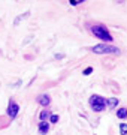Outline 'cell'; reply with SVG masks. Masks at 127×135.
<instances>
[{
	"instance_id": "3",
	"label": "cell",
	"mask_w": 127,
	"mask_h": 135,
	"mask_svg": "<svg viewBox=\"0 0 127 135\" xmlns=\"http://www.w3.org/2000/svg\"><path fill=\"white\" fill-rule=\"evenodd\" d=\"M88 104L91 107V110L96 111V113H100V111L105 110V98L99 96V95H93V96L88 99Z\"/></svg>"
},
{
	"instance_id": "8",
	"label": "cell",
	"mask_w": 127,
	"mask_h": 135,
	"mask_svg": "<svg viewBox=\"0 0 127 135\" xmlns=\"http://www.w3.org/2000/svg\"><path fill=\"white\" fill-rule=\"evenodd\" d=\"M117 117L118 119H127V108H120L117 111Z\"/></svg>"
},
{
	"instance_id": "2",
	"label": "cell",
	"mask_w": 127,
	"mask_h": 135,
	"mask_svg": "<svg viewBox=\"0 0 127 135\" xmlns=\"http://www.w3.org/2000/svg\"><path fill=\"white\" fill-rule=\"evenodd\" d=\"M94 54H118L120 50L114 45H109V44H99V45H94L91 48Z\"/></svg>"
},
{
	"instance_id": "4",
	"label": "cell",
	"mask_w": 127,
	"mask_h": 135,
	"mask_svg": "<svg viewBox=\"0 0 127 135\" xmlns=\"http://www.w3.org/2000/svg\"><path fill=\"white\" fill-rule=\"evenodd\" d=\"M8 116L10 117V120H14L15 117L18 116V111H20V107L15 101H9V105H8Z\"/></svg>"
},
{
	"instance_id": "9",
	"label": "cell",
	"mask_w": 127,
	"mask_h": 135,
	"mask_svg": "<svg viewBox=\"0 0 127 135\" xmlns=\"http://www.w3.org/2000/svg\"><path fill=\"white\" fill-rule=\"evenodd\" d=\"M120 135H127V123L120 125Z\"/></svg>"
},
{
	"instance_id": "13",
	"label": "cell",
	"mask_w": 127,
	"mask_h": 135,
	"mask_svg": "<svg viewBox=\"0 0 127 135\" xmlns=\"http://www.w3.org/2000/svg\"><path fill=\"white\" fill-rule=\"evenodd\" d=\"M69 3H70L72 6H76V5H79V3H82V2H79V0H70Z\"/></svg>"
},
{
	"instance_id": "1",
	"label": "cell",
	"mask_w": 127,
	"mask_h": 135,
	"mask_svg": "<svg viewBox=\"0 0 127 135\" xmlns=\"http://www.w3.org/2000/svg\"><path fill=\"white\" fill-rule=\"evenodd\" d=\"M91 33L96 36L97 39H102L103 42H112V35L108 32V29L105 26H93L91 27Z\"/></svg>"
},
{
	"instance_id": "6",
	"label": "cell",
	"mask_w": 127,
	"mask_h": 135,
	"mask_svg": "<svg viewBox=\"0 0 127 135\" xmlns=\"http://www.w3.org/2000/svg\"><path fill=\"white\" fill-rule=\"evenodd\" d=\"M49 131V125L48 122H40L39 123V134L40 135H46V132Z\"/></svg>"
},
{
	"instance_id": "5",
	"label": "cell",
	"mask_w": 127,
	"mask_h": 135,
	"mask_svg": "<svg viewBox=\"0 0 127 135\" xmlns=\"http://www.w3.org/2000/svg\"><path fill=\"white\" fill-rule=\"evenodd\" d=\"M38 102H39L40 105L48 107V105H49V102H51V98H49L48 95H40V96L38 98Z\"/></svg>"
},
{
	"instance_id": "14",
	"label": "cell",
	"mask_w": 127,
	"mask_h": 135,
	"mask_svg": "<svg viewBox=\"0 0 127 135\" xmlns=\"http://www.w3.org/2000/svg\"><path fill=\"white\" fill-rule=\"evenodd\" d=\"M91 72H93V68H87V69L84 71V75H90Z\"/></svg>"
},
{
	"instance_id": "12",
	"label": "cell",
	"mask_w": 127,
	"mask_h": 135,
	"mask_svg": "<svg viewBox=\"0 0 127 135\" xmlns=\"http://www.w3.org/2000/svg\"><path fill=\"white\" fill-rule=\"evenodd\" d=\"M49 122H51V123H57V122H59V116H57V114H52V116L49 117Z\"/></svg>"
},
{
	"instance_id": "7",
	"label": "cell",
	"mask_w": 127,
	"mask_h": 135,
	"mask_svg": "<svg viewBox=\"0 0 127 135\" xmlns=\"http://www.w3.org/2000/svg\"><path fill=\"white\" fill-rule=\"evenodd\" d=\"M105 105L108 108H115L118 105V99L117 98H109V99H105Z\"/></svg>"
},
{
	"instance_id": "11",
	"label": "cell",
	"mask_w": 127,
	"mask_h": 135,
	"mask_svg": "<svg viewBox=\"0 0 127 135\" xmlns=\"http://www.w3.org/2000/svg\"><path fill=\"white\" fill-rule=\"evenodd\" d=\"M27 15H29V12H25V14L23 15V17H18V18L15 20V23H14V24H15V26H18V24H20V21H21V20H23V18H25Z\"/></svg>"
},
{
	"instance_id": "10",
	"label": "cell",
	"mask_w": 127,
	"mask_h": 135,
	"mask_svg": "<svg viewBox=\"0 0 127 135\" xmlns=\"http://www.w3.org/2000/svg\"><path fill=\"white\" fill-rule=\"evenodd\" d=\"M48 116H49V111H46V110H45V111H42V113H40V120H42V122H45V119H48Z\"/></svg>"
}]
</instances>
